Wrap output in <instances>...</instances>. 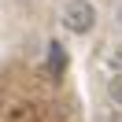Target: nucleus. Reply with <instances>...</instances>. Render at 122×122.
I'll return each instance as SVG.
<instances>
[{"instance_id":"f257e3e1","label":"nucleus","mask_w":122,"mask_h":122,"mask_svg":"<svg viewBox=\"0 0 122 122\" xmlns=\"http://www.w3.org/2000/svg\"><path fill=\"white\" fill-rule=\"evenodd\" d=\"M63 26L70 33H89L96 26V11H92L89 0H67V8H63Z\"/></svg>"},{"instance_id":"f03ea898","label":"nucleus","mask_w":122,"mask_h":122,"mask_svg":"<svg viewBox=\"0 0 122 122\" xmlns=\"http://www.w3.org/2000/svg\"><path fill=\"white\" fill-rule=\"evenodd\" d=\"M63 67H67V56H63V45H56V41H52V45H48V70H52V74L59 78V74H63Z\"/></svg>"},{"instance_id":"7ed1b4c3","label":"nucleus","mask_w":122,"mask_h":122,"mask_svg":"<svg viewBox=\"0 0 122 122\" xmlns=\"http://www.w3.org/2000/svg\"><path fill=\"white\" fill-rule=\"evenodd\" d=\"M107 63H111V70H118V74H122V45L111 48V59H107Z\"/></svg>"},{"instance_id":"20e7f679","label":"nucleus","mask_w":122,"mask_h":122,"mask_svg":"<svg viewBox=\"0 0 122 122\" xmlns=\"http://www.w3.org/2000/svg\"><path fill=\"white\" fill-rule=\"evenodd\" d=\"M111 96H115V104L122 107V74H118V78L111 81Z\"/></svg>"},{"instance_id":"39448f33","label":"nucleus","mask_w":122,"mask_h":122,"mask_svg":"<svg viewBox=\"0 0 122 122\" xmlns=\"http://www.w3.org/2000/svg\"><path fill=\"white\" fill-rule=\"evenodd\" d=\"M96 122H118V118H115V115H100Z\"/></svg>"},{"instance_id":"423d86ee","label":"nucleus","mask_w":122,"mask_h":122,"mask_svg":"<svg viewBox=\"0 0 122 122\" xmlns=\"http://www.w3.org/2000/svg\"><path fill=\"white\" fill-rule=\"evenodd\" d=\"M118 26H122V8H118Z\"/></svg>"}]
</instances>
